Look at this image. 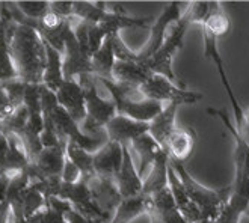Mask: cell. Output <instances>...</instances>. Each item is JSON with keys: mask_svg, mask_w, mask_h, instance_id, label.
Instances as JSON below:
<instances>
[{"mask_svg": "<svg viewBox=\"0 0 249 223\" xmlns=\"http://www.w3.org/2000/svg\"><path fill=\"white\" fill-rule=\"evenodd\" d=\"M46 206L52 208V210L57 211L62 216H65L68 211L72 210V205L68 201L61 199V198H49V199H46Z\"/></svg>", "mask_w": 249, "mask_h": 223, "instance_id": "cell-36", "label": "cell"}, {"mask_svg": "<svg viewBox=\"0 0 249 223\" xmlns=\"http://www.w3.org/2000/svg\"><path fill=\"white\" fill-rule=\"evenodd\" d=\"M112 76L116 83H124L128 86L141 87L150 77H153V74L142 62L116 61L113 65Z\"/></svg>", "mask_w": 249, "mask_h": 223, "instance_id": "cell-19", "label": "cell"}, {"mask_svg": "<svg viewBox=\"0 0 249 223\" xmlns=\"http://www.w3.org/2000/svg\"><path fill=\"white\" fill-rule=\"evenodd\" d=\"M139 89L146 100H153L157 103L168 101V104L175 103L180 107L184 104H196L199 100H202L201 92L189 91L187 87H181L162 76L150 77Z\"/></svg>", "mask_w": 249, "mask_h": 223, "instance_id": "cell-4", "label": "cell"}, {"mask_svg": "<svg viewBox=\"0 0 249 223\" xmlns=\"http://www.w3.org/2000/svg\"><path fill=\"white\" fill-rule=\"evenodd\" d=\"M0 26H2V21H0Z\"/></svg>", "mask_w": 249, "mask_h": 223, "instance_id": "cell-49", "label": "cell"}, {"mask_svg": "<svg viewBox=\"0 0 249 223\" xmlns=\"http://www.w3.org/2000/svg\"><path fill=\"white\" fill-rule=\"evenodd\" d=\"M245 216H246V217H249V208H248V210H246V213H245Z\"/></svg>", "mask_w": 249, "mask_h": 223, "instance_id": "cell-47", "label": "cell"}, {"mask_svg": "<svg viewBox=\"0 0 249 223\" xmlns=\"http://www.w3.org/2000/svg\"><path fill=\"white\" fill-rule=\"evenodd\" d=\"M62 71L64 79L71 80L86 74H92L91 56L86 54L74 36V32H70L65 39V50L62 54Z\"/></svg>", "mask_w": 249, "mask_h": 223, "instance_id": "cell-8", "label": "cell"}, {"mask_svg": "<svg viewBox=\"0 0 249 223\" xmlns=\"http://www.w3.org/2000/svg\"><path fill=\"white\" fill-rule=\"evenodd\" d=\"M168 166H169V155L166 151H160L156 157L150 172L146 173L142 186V196H153L154 193L168 187Z\"/></svg>", "mask_w": 249, "mask_h": 223, "instance_id": "cell-18", "label": "cell"}, {"mask_svg": "<svg viewBox=\"0 0 249 223\" xmlns=\"http://www.w3.org/2000/svg\"><path fill=\"white\" fill-rule=\"evenodd\" d=\"M169 165L172 169L177 172L180 181L187 193V198L192 201L202 214V219H212L217 220L219 214H221L222 206L227 204L231 195V186L224 189H209L199 184L195 178L190 175L184 163L175 161L169 158Z\"/></svg>", "mask_w": 249, "mask_h": 223, "instance_id": "cell-2", "label": "cell"}, {"mask_svg": "<svg viewBox=\"0 0 249 223\" xmlns=\"http://www.w3.org/2000/svg\"><path fill=\"white\" fill-rule=\"evenodd\" d=\"M2 87L5 89V92L9 98V101L12 103L14 107H20L23 106L24 101V91H26V83L20 79H14V80H8V82H2L0 83Z\"/></svg>", "mask_w": 249, "mask_h": 223, "instance_id": "cell-32", "label": "cell"}, {"mask_svg": "<svg viewBox=\"0 0 249 223\" xmlns=\"http://www.w3.org/2000/svg\"><path fill=\"white\" fill-rule=\"evenodd\" d=\"M236 128H237V127H236ZM237 130H239L240 135L243 136V139L249 142V109L243 113V121H242V125H240V128H237Z\"/></svg>", "mask_w": 249, "mask_h": 223, "instance_id": "cell-42", "label": "cell"}, {"mask_svg": "<svg viewBox=\"0 0 249 223\" xmlns=\"http://www.w3.org/2000/svg\"><path fill=\"white\" fill-rule=\"evenodd\" d=\"M146 205H148V198L142 196V195H139L136 198H130V199H123L109 223L133 222L136 217L146 214Z\"/></svg>", "mask_w": 249, "mask_h": 223, "instance_id": "cell-24", "label": "cell"}, {"mask_svg": "<svg viewBox=\"0 0 249 223\" xmlns=\"http://www.w3.org/2000/svg\"><path fill=\"white\" fill-rule=\"evenodd\" d=\"M201 26H202V31L209 32L214 38H221V36H224V35H227L230 32L231 21H230L227 14L224 12L221 3L212 2L210 3V11L207 14V17L204 18Z\"/></svg>", "mask_w": 249, "mask_h": 223, "instance_id": "cell-25", "label": "cell"}, {"mask_svg": "<svg viewBox=\"0 0 249 223\" xmlns=\"http://www.w3.org/2000/svg\"><path fill=\"white\" fill-rule=\"evenodd\" d=\"M116 115L127 116L139 122H151L163 110V104L153 100L142 101H115Z\"/></svg>", "mask_w": 249, "mask_h": 223, "instance_id": "cell-16", "label": "cell"}, {"mask_svg": "<svg viewBox=\"0 0 249 223\" xmlns=\"http://www.w3.org/2000/svg\"><path fill=\"white\" fill-rule=\"evenodd\" d=\"M12 223H41V219L38 214H35L34 217H29V219H23L20 222H12Z\"/></svg>", "mask_w": 249, "mask_h": 223, "instance_id": "cell-44", "label": "cell"}, {"mask_svg": "<svg viewBox=\"0 0 249 223\" xmlns=\"http://www.w3.org/2000/svg\"><path fill=\"white\" fill-rule=\"evenodd\" d=\"M116 187L123 199H130V198H136L141 195L143 180L139 176L138 169L133 163L130 154V146L123 145V165L120 169V173L116 176Z\"/></svg>", "mask_w": 249, "mask_h": 223, "instance_id": "cell-13", "label": "cell"}, {"mask_svg": "<svg viewBox=\"0 0 249 223\" xmlns=\"http://www.w3.org/2000/svg\"><path fill=\"white\" fill-rule=\"evenodd\" d=\"M44 46H46L47 62H46V68H44L42 85L47 89H50V91L57 92L65 80L62 71V54L59 51H56L53 47H50L46 41H44Z\"/></svg>", "mask_w": 249, "mask_h": 223, "instance_id": "cell-21", "label": "cell"}, {"mask_svg": "<svg viewBox=\"0 0 249 223\" xmlns=\"http://www.w3.org/2000/svg\"><path fill=\"white\" fill-rule=\"evenodd\" d=\"M9 151V139L5 133H0V172H3Z\"/></svg>", "mask_w": 249, "mask_h": 223, "instance_id": "cell-39", "label": "cell"}, {"mask_svg": "<svg viewBox=\"0 0 249 223\" xmlns=\"http://www.w3.org/2000/svg\"><path fill=\"white\" fill-rule=\"evenodd\" d=\"M65 223H67V222H65Z\"/></svg>", "mask_w": 249, "mask_h": 223, "instance_id": "cell-50", "label": "cell"}, {"mask_svg": "<svg viewBox=\"0 0 249 223\" xmlns=\"http://www.w3.org/2000/svg\"><path fill=\"white\" fill-rule=\"evenodd\" d=\"M29 121V112L24 107V104L14 110L5 121H2L3 133L5 135H16L18 136L20 133L26 128Z\"/></svg>", "mask_w": 249, "mask_h": 223, "instance_id": "cell-30", "label": "cell"}, {"mask_svg": "<svg viewBox=\"0 0 249 223\" xmlns=\"http://www.w3.org/2000/svg\"><path fill=\"white\" fill-rule=\"evenodd\" d=\"M106 2H72V17L89 24H98L107 14Z\"/></svg>", "mask_w": 249, "mask_h": 223, "instance_id": "cell-27", "label": "cell"}, {"mask_svg": "<svg viewBox=\"0 0 249 223\" xmlns=\"http://www.w3.org/2000/svg\"><path fill=\"white\" fill-rule=\"evenodd\" d=\"M8 184H9V178L2 173V178H0V208L5 206V205H9L8 199H6Z\"/></svg>", "mask_w": 249, "mask_h": 223, "instance_id": "cell-40", "label": "cell"}, {"mask_svg": "<svg viewBox=\"0 0 249 223\" xmlns=\"http://www.w3.org/2000/svg\"><path fill=\"white\" fill-rule=\"evenodd\" d=\"M202 38H204V56H206L209 61H212V64L216 67L217 74H219V77H221V82H222V86H224V89L227 91V95L230 98L234 116H236V127L240 128L245 112H243L240 103H239L236 94H234L232 87H231V83L228 80V74H227V69L224 65V59H222L221 53H219V49H217V38H214L213 35H210L206 31H202Z\"/></svg>", "mask_w": 249, "mask_h": 223, "instance_id": "cell-7", "label": "cell"}, {"mask_svg": "<svg viewBox=\"0 0 249 223\" xmlns=\"http://www.w3.org/2000/svg\"><path fill=\"white\" fill-rule=\"evenodd\" d=\"M80 86L85 91V107H86V116L91 118L97 124L106 127L107 122L116 116V107L115 103L110 100L101 98L97 92L95 87V76L94 74H86V76H80L79 80Z\"/></svg>", "mask_w": 249, "mask_h": 223, "instance_id": "cell-5", "label": "cell"}, {"mask_svg": "<svg viewBox=\"0 0 249 223\" xmlns=\"http://www.w3.org/2000/svg\"><path fill=\"white\" fill-rule=\"evenodd\" d=\"M72 31V18H59L53 14H47L42 20L38 21L36 32L41 35L42 41H46L50 47L64 54L65 39Z\"/></svg>", "mask_w": 249, "mask_h": 223, "instance_id": "cell-10", "label": "cell"}, {"mask_svg": "<svg viewBox=\"0 0 249 223\" xmlns=\"http://www.w3.org/2000/svg\"><path fill=\"white\" fill-rule=\"evenodd\" d=\"M116 62L115 53H113V42H112V35H109L105 42L101 44V47L95 54L91 57V65H92V74L95 79H106V80H113L112 71L113 65Z\"/></svg>", "mask_w": 249, "mask_h": 223, "instance_id": "cell-22", "label": "cell"}, {"mask_svg": "<svg viewBox=\"0 0 249 223\" xmlns=\"http://www.w3.org/2000/svg\"><path fill=\"white\" fill-rule=\"evenodd\" d=\"M64 219H65L67 223H91L85 216H82L79 211H76L74 208H72L71 211H68V213L64 216Z\"/></svg>", "mask_w": 249, "mask_h": 223, "instance_id": "cell-41", "label": "cell"}, {"mask_svg": "<svg viewBox=\"0 0 249 223\" xmlns=\"http://www.w3.org/2000/svg\"><path fill=\"white\" fill-rule=\"evenodd\" d=\"M106 38H107L106 32L98 24L89 26V32H88V47H89L91 56L98 51V49L101 47V44L105 42Z\"/></svg>", "mask_w": 249, "mask_h": 223, "instance_id": "cell-33", "label": "cell"}, {"mask_svg": "<svg viewBox=\"0 0 249 223\" xmlns=\"http://www.w3.org/2000/svg\"><path fill=\"white\" fill-rule=\"evenodd\" d=\"M148 130H150L148 122H139L123 115L113 116L106 125L109 140L116 142L120 145H130L135 139L141 137L142 135H146Z\"/></svg>", "mask_w": 249, "mask_h": 223, "instance_id": "cell-12", "label": "cell"}, {"mask_svg": "<svg viewBox=\"0 0 249 223\" xmlns=\"http://www.w3.org/2000/svg\"><path fill=\"white\" fill-rule=\"evenodd\" d=\"M0 133H3V125H2V121H0Z\"/></svg>", "mask_w": 249, "mask_h": 223, "instance_id": "cell-46", "label": "cell"}, {"mask_svg": "<svg viewBox=\"0 0 249 223\" xmlns=\"http://www.w3.org/2000/svg\"><path fill=\"white\" fill-rule=\"evenodd\" d=\"M0 178H2V172H0Z\"/></svg>", "mask_w": 249, "mask_h": 223, "instance_id": "cell-48", "label": "cell"}, {"mask_svg": "<svg viewBox=\"0 0 249 223\" xmlns=\"http://www.w3.org/2000/svg\"><path fill=\"white\" fill-rule=\"evenodd\" d=\"M50 14L59 18H72V2L62 0V2H49Z\"/></svg>", "mask_w": 249, "mask_h": 223, "instance_id": "cell-34", "label": "cell"}, {"mask_svg": "<svg viewBox=\"0 0 249 223\" xmlns=\"http://www.w3.org/2000/svg\"><path fill=\"white\" fill-rule=\"evenodd\" d=\"M86 184L89 187L92 201L97 204V206L101 211L113 217L116 208L120 206L123 198L116 187V183L113 180H107V178L94 175L88 178Z\"/></svg>", "mask_w": 249, "mask_h": 223, "instance_id": "cell-9", "label": "cell"}, {"mask_svg": "<svg viewBox=\"0 0 249 223\" xmlns=\"http://www.w3.org/2000/svg\"><path fill=\"white\" fill-rule=\"evenodd\" d=\"M180 109L178 104L169 103L163 110L160 112L154 120L150 122V130L148 135L162 146V150L165 151L166 142L169 136L172 135V131L177 128L175 127V116H177V110Z\"/></svg>", "mask_w": 249, "mask_h": 223, "instance_id": "cell-17", "label": "cell"}, {"mask_svg": "<svg viewBox=\"0 0 249 223\" xmlns=\"http://www.w3.org/2000/svg\"><path fill=\"white\" fill-rule=\"evenodd\" d=\"M123 165V145L109 140L94 154V172L98 176L116 180Z\"/></svg>", "mask_w": 249, "mask_h": 223, "instance_id": "cell-14", "label": "cell"}, {"mask_svg": "<svg viewBox=\"0 0 249 223\" xmlns=\"http://www.w3.org/2000/svg\"><path fill=\"white\" fill-rule=\"evenodd\" d=\"M65 154L77 166V169L82 173V178L88 180V178L95 175V172H94V154L82 150V148H79L77 145L71 143V142L67 143Z\"/></svg>", "mask_w": 249, "mask_h": 223, "instance_id": "cell-28", "label": "cell"}, {"mask_svg": "<svg viewBox=\"0 0 249 223\" xmlns=\"http://www.w3.org/2000/svg\"><path fill=\"white\" fill-rule=\"evenodd\" d=\"M190 24H194V20H192V14H190L187 8L186 12L181 14V17L171 26V32L166 35L163 46L159 49L156 54H153L150 59H146V61L142 62L151 71L153 76H162L181 87H186V86L177 79V76H175V72L172 69V59L175 53L183 47L184 35Z\"/></svg>", "mask_w": 249, "mask_h": 223, "instance_id": "cell-3", "label": "cell"}, {"mask_svg": "<svg viewBox=\"0 0 249 223\" xmlns=\"http://www.w3.org/2000/svg\"><path fill=\"white\" fill-rule=\"evenodd\" d=\"M39 219H41V223H65V219L62 214H59L57 211L52 210V208L46 206L44 210H41L38 213Z\"/></svg>", "mask_w": 249, "mask_h": 223, "instance_id": "cell-38", "label": "cell"}, {"mask_svg": "<svg viewBox=\"0 0 249 223\" xmlns=\"http://www.w3.org/2000/svg\"><path fill=\"white\" fill-rule=\"evenodd\" d=\"M0 21H2V26H0V83H2L18 79V74L11 56V36L6 31V23L2 18Z\"/></svg>", "mask_w": 249, "mask_h": 223, "instance_id": "cell-26", "label": "cell"}, {"mask_svg": "<svg viewBox=\"0 0 249 223\" xmlns=\"http://www.w3.org/2000/svg\"><path fill=\"white\" fill-rule=\"evenodd\" d=\"M151 23V18L145 17H128L123 12V8H116L113 12L107 11L106 17L98 23V26L106 32V35L120 34L121 29H141Z\"/></svg>", "mask_w": 249, "mask_h": 223, "instance_id": "cell-20", "label": "cell"}, {"mask_svg": "<svg viewBox=\"0 0 249 223\" xmlns=\"http://www.w3.org/2000/svg\"><path fill=\"white\" fill-rule=\"evenodd\" d=\"M14 110H16V107L12 106V103L9 101L5 89L0 85V121H5Z\"/></svg>", "mask_w": 249, "mask_h": 223, "instance_id": "cell-37", "label": "cell"}, {"mask_svg": "<svg viewBox=\"0 0 249 223\" xmlns=\"http://www.w3.org/2000/svg\"><path fill=\"white\" fill-rule=\"evenodd\" d=\"M18 9L24 14L27 18L31 20H42L50 12L49 2H42V0H26V2H16Z\"/></svg>", "mask_w": 249, "mask_h": 223, "instance_id": "cell-31", "label": "cell"}, {"mask_svg": "<svg viewBox=\"0 0 249 223\" xmlns=\"http://www.w3.org/2000/svg\"><path fill=\"white\" fill-rule=\"evenodd\" d=\"M61 178H62V181L67 183V184H74V183L80 181V178H82L80 171L77 169V166H76L74 163H72L68 157L65 158Z\"/></svg>", "mask_w": 249, "mask_h": 223, "instance_id": "cell-35", "label": "cell"}, {"mask_svg": "<svg viewBox=\"0 0 249 223\" xmlns=\"http://www.w3.org/2000/svg\"><path fill=\"white\" fill-rule=\"evenodd\" d=\"M198 223H217V220H212V219H202Z\"/></svg>", "mask_w": 249, "mask_h": 223, "instance_id": "cell-45", "label": "cell"}, {"mask_svg": "<svg viewBox=\"0 0 249 223\" xmlns=\"http://www.w3.org/2000/svg\"><path fill=\"white\" fill-rule=\"evenodd\" d=\"M9 47L18 79L24 83L42 85L47 56L41 35L34 27L17 24Z\"/></svg>", "mask_w": 249, "mask_h": 223, "instance_id": "cell-1", "label": "cell"}, {"mask_svg": "<svg viewBox=\"0 0 249 223\" xmlns=\"http://www.w3.org/2000/svg\"><path fill=\"white\" fill-rule=\"evenodd\" d=\"M128 146H131L133 150L138 153L139 157V168H138V173L142 178L146 172H148L153 166V163L156 160V157L159 155V153L162 151V146H160L148 133L146 135H142L141 137L135 139Z\"/></svg>", "mask_w": 249, "mask_h": 223, "instance_id": "cell-23", "label": "cell"}, {"mask_svg": "<svg viewBox=\"0 0 249 223\" xmlns=\"http://www.w3.org/2000/svg\"><path fill=\"white\" fill-rule=\"evenodd\" d=\"M180 2H169L163 12L157 17L154 24L151 26V35L148 38V42L145 44V47L138 51V61L143 62L146 59H150L153 54L159 51V49L163 46L165 38H166V31L181 17L180 11Z\"/></svg>", "mask_w": 249, "mask_h": 223, "instance_id": "cell-6", "label": "cell"}, {"mask_svg": "<svg viewBox=\"0 0 249 223\" xmlns=\"http://www.w3.org/2000/svg\"><path fill=\"white\" fill-rule=\"evenodd\" d=\"M9 219H12L9 205H5L0 208V223H9Z\"/></svg>", "mask_w": 249, "mask_h": 223, "instance_id": "cell-43", "label": "cell"}, {"mask_svg": "<svg viewBox=\"0 0 249 223\" xmlns=\"http://www.w3.org/2000/svg\"><path fill=\"white\" fill-rule=\"evenodd\" d=\"M44 208H46V198H44L42 193L31 183V186L24 191V198H23L24 219L34 217L41 210H44Z\"/></svg>", "mask_w": 249, "mask_h": 223, "instance_id": "cell-29", "label": "cell"}, {"mask_svg": "<svg viewBox=\"0 0 249 223\" xmlns=\"http://www.w3.org/2000/svg\"><path fill=\"white\" fill-rule=\"evenodd\" d=\"M57 103L59 106L74 120L80 124L86 118V107H85V91L80 83L76 79L64 80L59 91L56 92Z\"/></svg>", "mask_w": 249, "mask_h": 223, "instance_id": "cell-11", "label": "cell"}, {"mask_svg": "<svg viewBox=\"0 0 249 223\" xmlns=\"http://www.w3.org/2000/svg\"><path fill=\"white\" fill-rule=\"evenodd\" d=\"M195 145H196V133L194 131V128L177 127L169 136L166 146H165V151L171 160L184 163L192 155Z\"/></svg>", "mask_w": 249, "mask_h": 223, "instance_id": "cell-15", "label": "cell"}]
</instances>
